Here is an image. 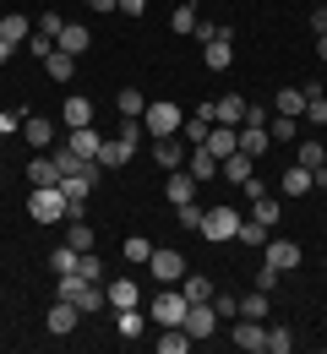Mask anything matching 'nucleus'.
Instances as JSON below:
<instances>
[{"instance_id":"f257e3e1","label":"nucleus","mask_w":327,"mask_h":354,"mask_svg":"<svg viewBox=\"0 0 327 354\" xmlns=\"http://www.w3.org/2000/svg\"><path fill=\"white\" fill-rule=\"evenodd\" d=\"M28 213L39 223H71V202H66V191L60 185H33V196H28Z\"/></svg>"},{"instance_id":"f03ea898","label":"nucleus","mask_w":327,"mask_h":354,"mask_svg":"<svg viewBox=\"0 0 327 354\" xmlns=\"http://www.w3.org/2000/svg\"><path fill=\"white\" fill-rule=\"evenodd\" d=\"M180 120H186V109L169 104V98H158V104L142 109V131H147V136H175V131H180Z\"/></svg>"},{"instance_id":"7ed1b4c3","label":"nucleus","mask_w":327,"mask_h":354,"mask_svg":"<svg viewBox=\"0 0 327 354\" xmlns=\"http://www.w3.org/2000/svg\"><path fill=\"white\" fill-rule=\"evenodd\" d=\"M186 295H180V289H164V283H158V300H153V306H147V316H153V322H158V327H180V322H186Z\"/></svg>"},{"instance_id":"20e7f679","label":"nucleus","mask_w":327,"mask_h":354,"mask_svg":"<svg viewBox=\"0 0 327 354\" xmlns=\"http://www.w3.org/2000/svg\"><path fill=\"white\" fill-rule=\"evenodd\" d=\"M147 272H153L158 283H180V278H186V257H180L175 245H153V257H147Z\"/></svg>"},{"instance_id":"39448f33","label":"nucleus","mask_w":327,"mask_h":354,"mask_svg":"<svg viewBox=\"0 0 327 354\" xmlns=\"http://www.w3.org/2000/svg\"><path fill=\"white\" fill-rule=\"evenodd\" d=\"M180 327L191 333V344H207V338L218 333V310L207 306V300H191V306H186V322H180Z\"/></svg>"},{"instance_id":"423d86ee","label":"nucleus","mask_w":327,"mask_h":354,"mask_svg":"<svg viewBox=\"0 0 327 354\" xmlns=\"http://www.w3.org/2000/svg\"><path fill=\"white\" fill-rule=\"evenodd\" d=\"M234 349L268 354V322H251V316H234Z\"/></svg>"},{"instance_id":"0eeeda50","label":"nucleus","mask_w":327,"mask_h":354,"mask_svg":"<svg viewBox=\"0 0 327 354\" xmlns=\"http://www.w3.org/2000/svg\"><path fill=\"white\" fill-rule=\"evenodd\" d=\"M202 234H207V240H234V234H240V213H234V207H207Z\"/></svg>"},{"instance_id":"6e6552de","label":"nucleus","mask_w":327,"mask_h":354,"mask_svg":"<svg viewBox=\"0 0 327 354\" xmlns=\"http://www.w3.org/2000/svg\"><path fill=\"white\" fill-rule=\"evenodd\" d=\"M186 142H180V136H153V164H158V169H186Z\"/></svg>"},{"instance_id":"1a4fd4ad","label":"nucleus","mask_w":327,"mask_h":354,"mask_svg":"<svg viewBox=\"0 0 327 354\" xmlns=\"http://www.w3.org/2000/svg\"><path fill=\"white\" fill-rule=\"evenodd\" d=\"M262 262L279 267V272H295V267H300V245H295V240H273V234H268V245H262Z\"/></svg>"},{"instance_id":"9d476101","label":"nucleus","mask_w":327,"mask_h":354,"mask_svg":"<svg viewBox=\"0 0 327 354\" xmlns=\"http://www.w3.org/2000/svg\"><path fill=\"white\" fill-rule=\"evenodd\" d=\"M164 196H169V207H186V202H196V175H191V169H169V180H164Z\"/></svg>"},{"instance_id":"9b49d317","label":"nucleus","mask_w":327,"mask_h":354,"mask_svg":"<svg viewBox=\"0 0 327 354\" xmlns=\"http://www.w3.org/2000/svg\"><path fill=\"white\" fill-rule=\"evenodd\" d=\"M77 316H82V310H77V300H55V306H49V316H44V327L55 333V338H66V333H77Z\"/></svg>"},{"instance_id":"f8f14e48","label":"nucleus","mask_w":327,"mask_h":354,"mask_svg":"<svg viewBox=\"0 0 327 354\" xmlns=\"http://www.w3.org/2000/svg\"><path fill=\"white\" fill-rule=\"evenodd\" d=\"M234 33L230 28H218V39L213 44H202V60H207V71H230V60H234Z\"/></svg>"},{"instance_id":"ddd939ff","label":"nucleus","mask_w":327,"mask_h":354,"mask_svg":"<svg viewBox=\"0 0 327 354\" xmlns=\"http://www.w3.org/2000/svg\"><path fill=\"white\" fill-rule=\"evenodd\" d=\"M202 147H207V153L224 164L230 153H240V126H218V131H207V142H202Z\"/></svg>"},{"instance_id":"4468645a","label":"nucleus","mask_w":327,"mask_h":354,"mask_svg":"<svg viewBox=\"0 0 327 354\" xmlns=\"http://www.w3.org/2000/svg\"><path fill=\"white\" fill-rule=\"evenodd\" d=\"M60 120H66V131H77V126H93V98L71 93V98H66V109H60Z\"/></svg>"},{"instance_id":"2eb2a0df","label":"nucleus","mask_w":327,"mask_h":354,"mask_svg":"<svg viewBox=\"0 0 327 354\" xmlns=\"http://www.w3.org/2000/svg\"><path fill=\"white\" fill-rule=\"evenodd\" d=\"M98 142H104V136H98L93 126H77V131L66 136V147H71V153H77L82 164H93V158H98Z\"/></svg>"},{"instance_id":"dca6fc26","label":"nucleus","mask_w":327,"mask_h":354,"mask_svg":"<svg viewBox=\"0 0 327 354\" xmlns=\"http://www.w3.org/2000/svg\"><path fill=\"white\" fill-rule=\"evenodd\" d=\"M245 120V98L240 93H224L218 104H213V126H240Z\"/></svg>"},{"instance_id":"f3484780","label":"nucleus","mask_w":327,"mask_h":354,"mask_svg":"<svg viewBox=\"0 0 327 354\" xmlns=\"http://www.w3.org/2000/svg\"><path fill=\"white\" fill-rule=\"evenodd\" d=\"M104 295H109V306H115V310H131V306H142V289L131 283V278H115V283H104Z\"/></svg>"},{"instance_id":"a211bd4d","label":"nucleus","mask_w":327,"mask_h":354,"mask_svg":"<svg viewBox=\"0 0 327 354\" xmlns=\"http://www.w3.org/2000/svg\"><path fill=\"white\" fill-rule=\"evenodd\" d=\"M273 115L300 120V115H306V88H279V93H273Z\"/></svg>"},{"instance_id":"6ab92c4d","label":"nucleus","mask_w":327,"mask_h":354,"mask_svg":"<svg viewBox=\"0 0 327 354\" xmlns=\"http://www.w3.org/2000/svg\"><path fill=\"white\" fill-rule=\"evenodd\" d=\"M88 44H93V33H88L82 22H66V28H60V39H55V49H66V55H82Z\"/></svg>"},{"instance_id":"aec40b11","label":"nucleus","mask_w":327,"mask_h":354,"mask_svg":"<svg viewBox=\"0 0 327 354\" xmlns=\"http://www.w3.org/2000/svg\"><path fill=\"white\" fill-rule=\"evenodd\" d=\"M279 191H283V196H306V191H317V185H311V169H306V164H289L283 180H279Z\"/></svg>"},{"instance_id":"412c9836","label":"nucleus","mask_w":327,"mask_h":354,"mask_svg":"<svg viewBox=\"0 0 327 354\" xmlns=\"http://www.w3.org/2000/svg\"><path fill=\"white\" fill-rule=\"evenodd\" d=\"M0 39H6V44H28V39H33V22H28L22 11H11V17H0Z\"/></svg>"},{"instance_id":"4be33fe9","label":"nucleus","mask_w":327,"mask_h":354,"mask_svg":"<svg viewBox=\"0 0 327 354\" xmlns=\"http://www.w3.org/2000/svg\"><path fill=\"white\" fill-rule=\"evenodd\" d=\"M196 344H191L186 327H158V354H191Z\"/></svg>"},{"instance_id":"5701e85b","label":"nucleus","mask_w":327,"mask_h":354,"mask_svg":"<svg viewBox=\"0 0 327 354\" xmlns=\"http://www.w3.org/2000/svg\"><path fill=\"white\" fill-rule=\"evenodd\" d=\"M218 175L224 180H234V185H240V191H245V185H251V158H245V153H230V158H224V164H218Z\"/></svg>"},{"instance_id":"b1692460","label":"nucleus","mask_w":327,"mask_h":354,"mask_svg":"<svg viewBox=\"0 0 327 354\" xmlns=\"http://www.w3.org/2000/svg\"><path fill=\"white\" fill-rule=\"evenodd\" d=\"M268 147H273V136L262 131V126H240V153H245V158H262Z\"/></svg>"},{"instance_id":"393cba45","label":"nucleus","mask_w":327,"mask_h":354,"mask_svg":"<svg viewBox=\"0 0 327 354\" xmlns=\"http://www.w3.org/2000/svg\"><path fill=\"white\" fill-rule=\"evenodd\" d=\"M186 169L196 175V185H202V180H213V175H218V158H213L207 147H191V153H186Z\"/></svg>"},{"instance_id":"a878e982","label":"nucleus","mask_w":327,"mask_h":354,"mask_svg":"<svg viewBox=\"0 0 327 354\" xmlns=\"http://www.w3.org/2000/svg\"><path fill=\"white\" fill-rule=\"evenodd\" d=\"M22 136H28L33 147H49V142H55V120H44V115H28V120H22Z\"/></svg>"},{"instance_id":"bb28decb","label":"nucleus","mask_w":327,"mask_h":354,"mask_svg":"<svg viewBox=\"0 0 327 354\" xmlns=\"http://www.w3.org/2000/svg\"><path fill=\"white\" fill-rule=\"evenodd\" d=\"M44 71L55 82H71V71H77V55H66V49H49L44 55Z\"/></svg>"},{"instance_id":"cd10ccee","label":"nucleus","mask_w":327,"mask_h":354,"mask_svg":"<svg viewBox=\"0 0 327 354\" xmlns=\"http://www.w3.org/2000/svg\"><path fill=\"white\" fill-rule=\"evenodd\" d=\"M295 164H306V169H317V164H327V147L317 142V136H306V142H295Z\"/></svg>"},{"instance_id":"c85d7f7f","label":"nucleus","mask_w":327,"mask_h":354,"mask_svg":"<svg viewBox=\"0 0 327 354\" xmlns=\"http://www.w3.org/2000/svg\"><path fill=\"white\" fill-rule=\"evenodd\" d=\"M104 306H109L104 283H82V289H77V310H82V316H88V310H104Z\"/></svg>"},{"instance_id":"c756f323","label":"nucleus","mask_w":327,"mask_h":354,"mask_svg":"<svg viewBox=\"0 0 327 354\" xmlns=\"http://www.w3.org/2000/svg\"><path fill=\"white\" fill-rule=\"evenodd\" d=\"M240 245H251V251H262L268 245V223H256V218H240V234H234Z\"/></svg>"},{"instance_id":"7c9ffc66","label":"nucleus","mask_w":327,"mask_h":354,"mask_svg":"<svg viewBox=\"0 0 327 354\" xmlns=\"http://www.w3.org/2000/svg\"><path fill=\"white\" fill-rule=\"evenodd\" d=\"M115 104H120L126 120H142V109H147V98H142L137 88H120V93H115Z\"/></svg>"},{"instance_id":"2f4dec72","label":"nucleus","mask_w":327,"mask_h":354,"mask_svg":"<svg viewBox=\"0 0 327 354\" xmlns=\"http://www.w3.org/2000/svg\"><path fill=\"white\" fill-rule=\"evenodd\" d=\"M28 185H60V175H55V158H33V164H28Z\"/></svg>"},{"instance_id":"473e14b6","label":"nucleus","mask_w":327,"mask_h":354,"mask_svg":"<svg viewBox=\"0 0 327 354\" xmlns=\"http://www.w3.org/2000/svg\"><path fill=\"white\" fill-rule=\"evenodd\" d=\"M93 240H98V234L88 229V223L71 218V229H66V245H71V251H93Z\"/></svg>"},{"instance_id":"72a5a7b5","label":"nucleus","mask_w":327,"mask_h":354,"mask_svg":"<svg viewBox=\"0 0 327 354\" xmlns=\"http://www.w3.org/2000/svg\"><path fill=\"white\" fill-rule=\"evenodd\" d=\"M180 295H186V300H213V283H207L202 272H186V278H180Z\"/></svg>"},{"instance_id":"f704fd0d","label":"nucleus","mask_w":327,"mask_h":354,"mask_svg":"<svg viewBox=\"0 0 327 354\" xmlns=\"http://www.w3.org/2000/svg\"><path fill=\"white\" fill-rule=\"evenodd\" d=\"M268 295H262V289H251V295H245V300H240V316H251V322H268Z\"/></svg>"},{"instance_id":"c9c22d12","label":"nucleus","mask_w":327,"mask_h":354,"mask_svg":"<svg viewBox=\"0 0 327 354\" xmlns=\"http://www.w3.org/2000/svg\"><path fill=\"white\" fill-rule=\"evenodd\" d=\"M115 322H120V338H142V327H147V316L137 306L131 310H115Z\"/></svg>"},{"instance_id":"e433bc0d","label":"nucleus","mask_w":327,"mask_h":354,"mask_svg":"<svg viewBox=\"0 0 327 354\" xmlns=\"http://www.w3.org/2000/svg\"><path fill=\"white\" fill-rule=\"evenodd\" d=\"M268 136H273V142H295V136H300V120H289V115H273V120H268Z\"/></svg>"},{"instance_id":"4c0bfd02","label":"nucleus","mask_w":327,"mask_h":354,"mask_svg":"<svg viewBox=\"0 0 327 354\" xmlns=\"http://www.w3.org/2000/svg\"><path fill=\"white\" fill-rule=\"evenodd\" d=\"M251 218H256V223H268V229H273V223H279V202H273V196L262 191V196L251 202Z\"/></svg>"},{"instance_id":"58836bf2","label":"nucleus","mask_w":327,"mask_h":354,"mask_svg":"<svg viewBox=\"0 0 327 354\" xmlns=\"http://www.w3.org/2000/svg\"><path fill=\"white\" fill-rule=\"evenodd\" d=\"M175 33H196V0H180L175 6V22H169Z\"/></svg>"},{"instance_id":"ea45409f","label":"nucleus","mask_w":327,"mask_h":354,"mask_svg":"<svg viewBox=\"0 0 327 354\" xmlns=\"http://www.w3.org/2000/svg\"><path fill=\"white\" fill-rule=\"evenodd\" d=\"M49 158H55V175H60V180H66V175H77V169H88V164H82V158H77L71 147H60V153H49Z\"/></svg>"},{"instance_id":"a19ab883","label":"nucleus","mask_w":327,"mask_h":354,"mask_svg":"<svg viewBox=\"0 0 327 354\" xmlns=\"http://www.w3.org/2000/svg\"><path fill=\"white\" fill-rule=\"evenodd\" d=\"M77 278H88V283H104V262H98L93 251H82V257H77Z\"/></svg>"},{"instance_id":"79ce46f5","label":"nucleus","mask_w":327,"mask_h":354,"mask_svg":"<svg viewBox=\"0 0 327 354\" xmlns=\"http://www.w3.org/2000/svg\"><path fill=\"white\" fill-rule=\"evenodd\" d=\"M120 251H126V262H142V267H147V257H153V240H142V234H131V240H126Z\"/></svg>"},{"instance_id":"37998d69","label":"nucleus","mask_w":327,"mask_h":354,"mask_svg":"<svg viewBox=\"0 0 327 354\" xmlns=\"http://www.w3.org/2000/svg\"><path fill=\"white\" fill-rule=\"evenodd\" d=\"M295 349V333L289 327H268V354H289Z\"/></svg>"},{"instance_id":"c03bdc74","label":"nucleus","mask_w":327,"mask_h":354,"mask_svg":"<svg viewBox=\"0 0 327 354\" xmlns=\"http://www.w3.org/2000/svg\"><path fill=\"white\" fill-rule=\"evenodd\" d=\"M77 257H82V251H71V245H60V251L49 257V267H55V272H77Z\"/></svg>"},{"instance_id":"a18cd8bd","label":"nucleus","mask_w":327,"mask_h":354,"mask_svg":"<svg viewBox=\"0 0 327 354\" xmlns=\"http://www.w3.org/2000/svg\"><path fill=\"white\" fill-rule=\"evenodd\" d=\"M175 213H180V223H186V229H196V234H202V218H207V207L186 202V207H175Z\"/></svg>"},{"instance_id":"49530a36","label":"nucleus","mask_w":327,"mask_h":354,"mask_svg":"<svg viewBox=\"0 0 327 354\" xmlns=\"http://www.w3.org/2000/svg\"><path fill=\"white\" fill-rule=\"evenodd\" d=\"M279 278H283L279 267H268V262L256 267V289H262V295H273V289H279Z\"/></svg>"},{"instance_id":"de8ad7c7","label":"nucleus","mask_w":327,"mask_h":354,"mask_svg":"<svg viewBox=\"0 0 327 354\" xmlns=\"http://www.w3.org/2000/svg\"><path fill=\"white\" fill-rule=\"evenodd\" d=\"M60 28H66L60 11H44V17H39V33H44V39H60Z\"/></svg>"},{"instance_id":"09e8293b","label":"nucleus","mask_w":327,"mask_h":354,"mask_svg":"<svg viewBox=\"0 0 327 354\" xmlns=\"http://www.w3.org/2000/svg\"><path fill=\"white\" fill-rule=\"evenodd\" d=\"M213 39H218V22H202L196 17V44H213Z\"/></svg>"},{"instance_id":"8fccbe9b","label":"nucleus","mask_w":327,"mask_h":354,"mask_svg":"<svg viewBox=\"0 0 327 354\" xmlns=\"http://www.w3.org/2000/svg\"><path fill=\"white\" fill-rule=\"evenodd\" d=\"M22 120H28V115H17V109H6V115H0V136H6V131H22Z\"/></svg>"},{"instance_id":"3c124183","label":"nucleus","mask_w":327,"mask_h":354,"mask_svg":"<svg viewBox=\"0 0 327 354\" xmlns=\"http://www.w3.org/2000/svg\"><path fill=\"white\" fill-rule=\"evenodd\" d=\"M28 49H33V55H39V60H44L49 49H55V39H44V33H33V44H28Z\"/></svg>"},{"instance_id":"603ef678","label":"nucleus","mask_w":327,"mask_h":354,"mask_svg":"<svg viewBox=\"0 0 327 354\" xmlns=\"http://www.w3.org/2000/svg\"><path fill=\"white\" fill-rule=\"evenodd\" d=\"M311 33H327V6H317V11H311Z\"/></svg>"},{"instance_id":"864d4df0","label":"nucleus","mask_w":327,"mask_h":354,"mask_svg":"<svg viewBox=\"0 0 327 354\" xmlns=\"http://www.w3.org/2000/svg\"><path fill=\"white\" fill-rule=\"evenodd\" d=\"M120 11H126V17H142V11H147V0H120Z\"/></svg>"},{"instance_id":"5fc2aeb1","label":"nucleus","mask_w":327,"mask_h":354,"mask_svg":"<svg viewBox=\"0 0 327 354\" xmlns=\"http://www.w3.org/2000/svg\"><path fill=\"white\" fill-rule=\"evenodd\" d=\"M311 185H317V191H327V164H317V169H311Z\"/></svg>"},{"instance_id":"6e6d98bb","label":"nucleus","mask_w":327,"mask_h":354,"mask_svg":"<svg viewBox=\"0 0 327 354\" xmlns=\"http://www.w3.org/2000/svg\"><path fill=\"white\" fill-rule=\"evenodd\" d=\"M88 6H93V11H115L120 0H88Z\"/></svg>"},{"instance_id":"4d7b16f0","label":"nucleus","mask_w":327,"mask_h":354,"mask_svg":"<svg viewBox=\"0 0 327 354\" xmlns=\"http://www.w3.org/2000/svg\"><path fill=\"white\" fill-rule=\"evenodd\" d=\"M11 55H17V44H6V39H0V66H6V60H11Z\"/></svg>"},{"instance_id":"13d9d810","label":"nucleus","mask_w":327,"mask_h":354,"mask_svg":"<svg viewBox=\"0 0 327 354\" xmlns=\"http://www.w3.org/2000/svg\"><path fill=\"white\" fill-rule=\"evenodd\" d=\"M317 55H322V60H327V33H317Z\"/></svg>"},{"instance_id":"bf43d9fd","label":"nucleus","mask_w":327,"mask_h":354,"mask_svg":"<svg viewBox=\"0 0 327 354\" xmlns=\"http://www.w3.org/2000/svg\"><path fill=\"white\" fill-rule=\"evenodd\" d=\"M0 153H6V136H0Z\"/></svg>"},{"instance_id":"052dcab7","label":"nucleus","mask_w":327,"mask_h":354,"mask_svg":"<svg viewBox=\"0 0 327 354\" xmlns=\"http://www.w3.org/2000/svg\"><path fill=\"white\" fill-rule=\"evenodd\" d=\"M322 267H327V257H322Z\"/></svg>"}]
</instances>
